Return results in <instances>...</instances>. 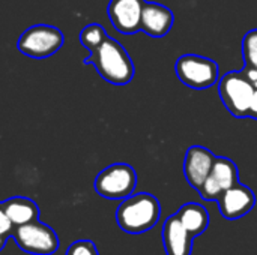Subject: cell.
<instances>
[{
	"mask_svg": "<svg viewBox=\"0 0 257 255\" xmlns=\"http://www.w3.org/2000/svg\"><path fill=\"white\" fill-rule=\"evenodd\" d=\"M145 3L146 0H110L107 14L113 27L123 35L137 33Z\"/></svg>",
	"mask_w": 257,
	"mask_h": 255,
	"instance_id": "9c48e42d",
	"label": "cell"
},
{
	"mask_svg": "<svg viewBox=\"0 0 257 255\" xmlns=\"http://www.w3.org/2000/svg\"><path fill=\"white\" fill-rule=\"evenodd\" d=\"M175 15L173 12L160 3L146 2L142 12L140 30L151 38H164L173 27Z\"/></svg>",
	"mask_w": 257,
	"mask_h": 255,
	"instance_id": "7c38bea8",
	"label": "cell"
},
{
	"mask_svg": "<svg viewBox=\"0 0 257 255\" xmlns=\"http://www.w3.org/2000/svg\"><path fill=\"white\" fill-rule=\"evenodd\" d=\"M256 69H257V68H256Z\"/></svg>",
	"mask_w": 257,
	"mask_h": 255,
	"instance_id": "603a6c76",
	"label": "cell"
},
{
	"mask_svg": "<svg viewBox=\"0 0 257 255\" xmlns=\"http://www.w3.org/2000/svg\"><path fill=\"white\" fill-rule=\"evenodd\" d=\"M66 255H99L98 254V249L95 246L93 242L90 240H77L74 242L68 251Z\"/></svg>",
	"mask_w": 257,
	"mask_h": 255,
	"instance_id": "ac0fdd59",
	"label": "cell"
},
{
	"mask_svg": "<svg viewBox=\"0 0 257 255\" xmlns=\"http://www.w3.org/2000/svg\"><path fill=\"white\" fill-rule=\"evenodd\" d=\"M242 59L244 66L248 68H257V29H253L245 33L242 38Z\"/></svg>",
	"mask_w": 257,
	"mask_h": 255,
	"instance_id": "e0dca14e",
	"label": "cell"
},
{
	"mask_svg": "<svg viewBox=\"0 0 257 255\" xmlns=\"http://www.w3.org/2000/svg\"><path fill=\"white\" fill-rule=\"evenodd\" d=\"M12 222L9 221L8 215L5 213L2 204H0V237H5V239H9L11 234H12Z\"/></svg>",
	"mask_w": 257,
	"mask_h": 255,
	"instance_id": "d6986e66",
	"label": "cell"
},
{
	"mask_svg": "<svg viewBox=\"0 0 257 255\" xmlns=\"http://www.w3.org/2000/svg\"><path fill=\"white\" fill-rule=\"evenodd\" d=\"M194 237L185 230L176 215L169 216L163 225V245L167 255H191Z\"/></svg>",
	"mask_w": 257,
	"mask_h": 255,
	"instance_id": "4fadbf2b",
	"label": "cell"
},
{
	"mask_svg": "<svg viewBox=\"0 0 257 255\" xmlns=\"http://www.w3.org/2000/svg\"><path fill=\"white\" fill-rule=\"evenodd\" d=\"M6 240H8V239H5V237H0V251L5 248V245H6Z\"/></svg>",
	"mask_w": 257,
	"mask_h": 255,
	"instance_id": "7402d4cb",
	"label": "cell"
},
{
	"mask_svg": "<svg viewBox=\"0 0 257 255\" xmlns=\"http://www.w3.org/2000/svg\"><path fill=\"white\" fill-rule=\"evenodd\" d=\"M107 38H108L107 32H105L104 27H102L101 24H98V23L87 24V26L80 32V36H78L81 45H83L86 50H89V53L93 51V50H96Z\"/></svg>",
	"mask_w": 257,
	"mask_h": 255,
	"instance_id": "2e32d148",
	"label": "cell"
},
{
	"mask_svg": "<svg viewBox=\"0 0 257 255\" xmlns=\"http://www.w3.org/2000/svg\"><path fill=\"white\" fill-rule=\"evenodd\" d=\"M236 183H239V171L236 164L229 158L217 156L209 176L199 189V194L205 201H217L224 191Z\"/></svg>",
	"mask_w": 257,
	"mask_h": 255,
	"instance_id": "ba28073f",
	"label": "cell"
},
{
	"mask_svg": "<svg viewBox=\"0 0 257 255\" xmlns=\"http://www.w3.org/2000/svg\"><path fill=\"white\" fill-rule=\"evenodd\" d=\"M5 213L14 227L29 224L39 219V207L38 204L26 197H12L3 203H0Z\"/></svg>",
	"mask_w": 257,
	"mask_h": 255,
	"instance_id": "5bb4252c",
	"label": "cell"
},
{
	"mask_svg": "<svg viewBox=\"0 0 257 255\" xmlns=\"http://www.w3.org/2000/svg\"><path fill=\"white\" fill-rule=\"evenodd\" d=\"M217 156L203 146H191L184 158V176L188 185L199 191L209 176Z\"/></svg>",
	"mask_w": 257,
	"mask_h": 255,
	"instance_id": "8fae6325",
	"label": "cell"
},
{
	"mask_svg": "<svg viewBox=\"0 0 257 255\" xmlns=\"http://www.w3.org/2000/svg\"><path fill=\"white\" fill-rule=\"evenodd\" d=\"M65 42L63 33L50 24H36L26 29L18 38L17 48L32 59H47L56 54Z\"/></svg>",
	"mask_w": 257,
	"mask_h": 255,
	"instance_id": "277c9868",
	"label": "cell"
},
{
	"mask_svg": "<svg viewBox=\"0 0 257 255\" xmlns=\"http://www.w3.org/2000/svg\"><path fill=\"white\" fill-rule=\"evenodd\" d=\"M93 186L96 194L107 200H123L134 194L137 173L128 164H111L96 176Z\"/></svg>",
	"mask_w": 257,
	"mask_h": 255,
	"instance_id": "5b68a950",
	"label": "cell"
},
{
	"mask_svg": "<svg viewBox=\"0 0 257 255\" xmlns=\"http://www.w3.org/2000/svg\"><path fill=\"white\" fill-rule=\"evenodd\" d=\"M217 204L221 216L233 221L248 215L253 210L256 206V195L248 186L236 183L218 197Z\"/></svg>",
	"mask_w": 257,
	"mask_h": 255,
	"instance_id": "30bf717a",
	"label": "cell"
},
{
	"mask_svg": "<svg viewBox=\"0 0 257 255\" xmlns=\"http://www.w3.org/2000/svg\"><path fill=\"white\" fill-rule=\"evenodd\" d=\"M176 216L193 237L203 234L211 221L208 210L199 203H185L184 206H181Z\"/></svg>",
	"mask_w": 257,
	"mask_h": 255,
	"instance_id": "9a60e30c",
	"label": "cell"
},
{
	"mask_svg": "<svg viewBox=\"0 0 257 255\" xmlns=\"http://www.w3.org/2000/svg\"><path fill=\"white\" fill-rule=\"evenodd\" d=\"M175 71L182 84L194 90H205L218 83V65L203 56L184 54L176 60Z\"/></svg>",
	"mask_w": 257,
	"mask_h": 255,
	"instance_id": "8992f818",
	"label": "cell"
},
{
	"mask_svg": "<svg viewBox=\"0 0 257 255\" xmlns=\"http://www.w3.org/2000/svg\"><path fill=\"white\" fill-rule=\"evenodd\" d=\"M242 71H244V74H245V77L254 84V87H257V69L256 68H248V66H244L242 68Z\"/></svg>",
	"mask_w": 257,
	"mask_h": 255,
	"instance_id": "ffe728a7",
	"label": "cell"
},
{
	"mask_svg": "<svg viewBox=\"0 0 257 255\" xmlns=\"http://www.w3.org/2000/svg\"><path fill=\"white\" fill-rule=\"evenodd\" d=\"M248 117L257 120V87L256 90H254L253 98H251V104H250V110H248Z\"/></svg>",
	"mask_w": 257,
	"mask_h": 255,
	"instance_id": "44dd1931",
	"label": "cell"
},
{
	"mask_svg": "<svg viewBox=\"0 0 257 255\" xmlns=\"http://www.w3.org/2000/svg\"><path fill=\"white\" fill-rule=\"evenodd\" d=\"M11 237L21 251L33 255L54 254L60 245L56 231L47 224L39 222V219L14 227Z\"/></svg>",
	"mask_w": 257,
	"mask_h": 255,
	"instance_id": "52a82bcc",
	"label": "cell"
},
{
	"mask_svg": "<svg viewBox=\"0 0 257 255\" xmlns=\"http://www.w3.org/2000/svg\"><path fill=\"white\" fill-rule=\"evenodd\" d=\"M160 215V201L152 194L139 192L122 200L116 210V222L125 233L140 234L152 230L158 224Z\"/></svg>",
	"mask_w": 257,
	"mask_h": 255,
	"instance_id": "7a4b0ae2",
	"label": "cell"
},
{
	"mask_svg": "<svg viewBox=\"0 0 257 255\" xmlns=\"http://www.w3.org/2000/svg\"><path fill=\"white\" fill-rule=\"evenodd\" d=\"M254 84L245 77L244 71H230L218 80V95L227 111L238 117H248Z\"/></svg>",
	"mask_w": 257,
	"mask_h": 255,
	"instance_id": "3957f363",
	"label": "cell"
},
{
	"mask_svg": "<svg viewBox=\"0 0 257 255\" xmlns=\"http://www.w3.org/2000/svg\"><path fill=\"white\" fill-rule=\"evenodd\" d=\"M84 65H92L101 78L114 86H125L134 78V63L123 48L113 38H107L96 50L84 59Z\"/></svg>",
	"mask_w": 257,
	"mask_h": 255,
	"instance_id": "6da1fadb",
	"label": "cell"
}]
</instances>
